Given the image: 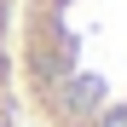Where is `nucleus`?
Instances as JSON below:
<instances>
[{"mask_svg":"<svg viewBox=\"0 0 127 127\" xmlns=\"http://www.w3.org/2000/svg\"><path fill=\"white\" fill-rule=\"evenodd\" d=\"M17 0H0V127H17Z\"/></svg>","mask_w":127,"mask_h":127,"instance_id":"f03ea898","label":"nucleus"},{"mask_svg":"<svg viewBox=\"0 0 127 127\" xmlns=\"http://www.w3.org/2000/svg\"><path fill=\"white\" fill-rule=\"evenodd\" d=\"M12 58L40 127H127V0H17Z\"/></svg>","mask_w":127,"mask_h":127,"instance_id":"f257e3e1","label":"nucleus"}]
</instances>
